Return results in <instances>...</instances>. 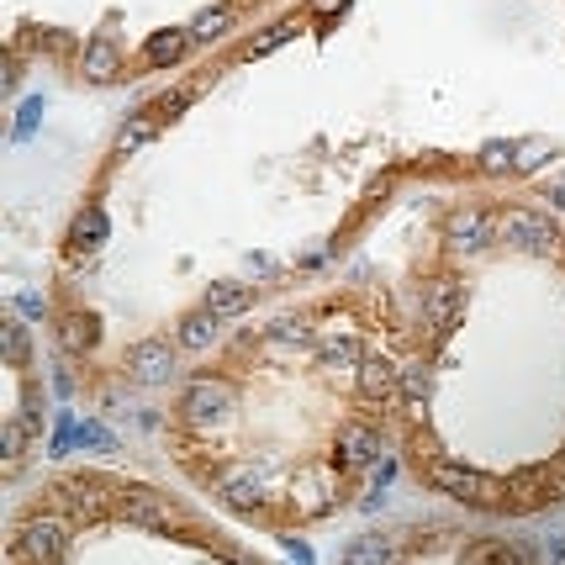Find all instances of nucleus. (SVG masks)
I'll list each match as a JSON object with an SVG mask.
<instances>
[{
	"label": "nucleus",
	"instance_id": "nucleus-1",
	"mask_svg": "<svg viewBox=\"0 0 565 565\" xmlns=\"http://www.w3.org/2000/svg\"><path fill=\"white\" fill-rule=\"evenodd\" d=\"M64 544H69V529L53 513H37L27 518L11 539V560L16 565H59L64 560Z\"/></svg>",
	"mask_w": 565,
	"mask_h": 565
},
{
	"label": "nucleus",
	"instance_id": "nucleus-2",
	"mask_svg": "<svg viewBox=\"0 0 565 565\" xmlns=\"http://www.w3.org/2000/svg\"><path fill=\"white\" fill-rule=\"evenodd\" d=\"M497 238L507 243V249H518V254H550L560 243V228L550 217L529 212V206H513V212L497 217Z\"/></svg>",
	"mask_w": 565,
	"mask_h": 565
},
{
	"label": "nucleus",
	"instance_id": "nucleus-3",
	"mask_svg": "<svg viewBox=\"0 0 565 565\" xmlns=\"http://www.w3.org/2000/svg\"><path fill=\"white\" fill-rule=\"evenodd\" d=\"M428 481L439 486V492H449V497L481 502V507H492V502L507 497V486H497L492 476H481V470H470V465H455V460H433L428 465Z\"/></svg>",
	"mask_w": 565,
	"mask_h": 565
},
{
	"label": "nucleus",
	"instance_id": "nucleus-4",
	"mask_svg": "<svg viewBox=\"0 0 565 565\" xmlns=\"http://www.w3.org/2000/svg\"><path fill=\"white\" fill-rule=\"evenodd\" d=\"M233 412V386L228 381H212V375H201L180 391V418L196 423V428H212Z\"/></svg>",
	"mask_w": 565,
	"mask_h": 565
},
{
	"label": "nucleus",
	"instance_id": "nucleus-5",
	"mask_svg": "<svg viewBox=\"0 0 565 565\" xmlns=\"http://www.w3.org/2000/svg\"><path fill=\"white\" fill-rule=\"evenodd\" d=\"M122 370L133 375V381H143V386H164V381H175L180 375L169 338H138V344L122 354Z\"/></svg>",
	"mask_w": 565,
	"mask_h": 565
},
{
	"label": "nucleus",
	"instance_id": "nucleus-6",
	"mask_svg": "<svg viewBox=\"0 0 565 565\" xmlns=\"http://www.w3.org/2000/svg\"><path fill=\"white\" fill-rule=\"evenodd\" d=\"M444 238H449V249L481 254V249H492V238H497V217H492V212H481V206H465V212H449V222H444Z\"/></svg>",
	"mask_w": 565,
	"mask_h": 565
},
{
	"label": "nucleus",
	"instance_id": "nucleus-7",
	"mask_svg": "<svg viewBox=\"0 0 565 565\" xmlns=\"http://www.w3.org/2000/svg\"><path fill=\"white\" fill-rule=\"evenodd\" d=\"M354 381H360V397L375 402V407H386V402L402 397V370L391 360H381V354H365V360L354 365Z\"/></svg>",
	"mask_w": 565,
	"mask_h": 565
},
{
	"label": "nucleus",
	"instance_id": "nucleus-8",
	"mask_svg": "<svg viewBox=\"0 0 565 565\" xmlns=\"http://www.w3.org/2000/svg\"><path fill=\"white\" fill-rule=\"evenodd\" d=\"M460 307H465V291L455 286V280H433L428 296H423V323L433 333H449L455 328V317H460Z\"/></svg>",
	"mask_w": 565,
	"mask_h": 565
},
{
	"label": "nucleus",
	"instance_id": "nucleus-9",
	"mask_svg": "<svg viewBox=\"0 0 565 565\" xmlns=\"http://www.w3.org/2000/svg\"><path fill=\"white\" fill-rule=\"evenodd\" d=\"M106 238H111V222H106V212H101V206H85V212L74 217V228H69V259L80 265V259H90V254H96Z\"/></svg>",
	"mask_w": 565,
	"mask_h": 565
},
{
	"label": "nucleus",
	"instance_id": "nucleus-10",
	"mask_svg": "<svg viewBox=\"0 0 565 565\" xmlns=\"http://www.w3.org/2000/svg\"><path fill=\"white\" fill-rule=\"evenodd\" d=\"M122 518L138 523V529H175V507H169V497H154V492H127L122 497Z\"/></svg>",
	"mask_w": 565,
	"mask_h": 565
},
{
	"label": "nucleus",
	"instance_id": "nucleus-11",
	"mask_svg": "<svg viewBox=\"0 0 565 565\" xmlns=\"http://www.w3.org/2000/svg\"><path fill=\"white\" fill-rule=\"evenodd\" d=\"M101 492H106V486H101L96 476H69V481L53 486V497H59L69 513H80V518H96V513H101V502H106Z\"/></svg>",
	"mask_w": 565,
	"mask_h": 565
},
{
	"label": "nucleus",
	"instance_id": "nucleus-12",
	"mask_svg": "<svg viewBox=\"0 0 565 565\" xmlns=\"http://www.w3.org/2000/svg\"><path fill=\"white\" fill-rule=\"evenodd\" d=\"M381 455V433L365 428V423H344L338 428V460L344 465H370Z\"/></svg>",
	"mask_w": 565,
	"mask_h": 565
},
{
	"label": "nucleus",
	"instance_id": "nucleus-13",
	"mask_svg": "<svg viewBox=\"0 0 565 565\" xmlns=\"http://www.w3.org/2000/svg\"><path fill=\"white\" fill-rule=\"evenodd\" d=\"M80 69L90 74V80H117V74H122V48L111 43V37H96V43H85Z\"/></svg>",
	"mask_w": 565,
	"mask_h": 565
},
{
	"label": "nucleus",
	"instance_id": "nucleus-14",
	"mask_svg": "<svg viewBox=\"0 0 565 565\" xmlns=\"http://www.w3.org/2000/svg\"><path fill=\"white\" fill-rule=\"evenodd\" d=\"M254 301V286H238V280H228V286H212L206 291V312L217 317V323H228V317H243Z\"/></svg>",
	"mask_w": 565,
	"mask_h": 565
},
{
	"label": "nucleus",
	"instance_id": "nucleus-15",
	"mask_svg": "<svg viewBox=\"0 0 565 565\" xmlns=\"http://www.w3.org/2000/svg\"><path fill=\"white\" fill-rule=\"evenodd\" d=\"M217 492L228 497V507H238V513H254V507L265 502V497H259V481L249 476V470H222V476H217Z\"/></svg>",
	"mask_w": 565,
	"mask_h": 565
},
{
	"label": "nucleus",
	"instance_id": "nucleus-16",
	"mask_svg": "<svg viewBox=\"0 0 565 565\" xmlns=\"http://www.w3.org/2000/svg\"><path fill=\"white\" fill-rule=\"evenodd\" d=\"M470 565H539V555L518 539H492L481 550H470Z\"/></svg>",
	"mask_w": 565,
	"mask_h": 565
},
{
	"label": "nucleus",
	"instance_id": "nucleus-17",
	"mask_svg": "<svg viewBox=\"0 0 565 565\" xmlns=\"http://www.w3.org/2000/svg\"><path fill=\"white\" fill-rule=\"evenodd\" d=\"M159 117H154V111H138V117H127L122 122V133H117V154L127 159V154H138V148H148V143H154L159 138Z\"/></svg>",
	"mask_w": 565,
	"mask_h": 565
},
{
	"label": "nucleus",
	"instance_id": "nucleus-18",
	"mask_svg": "<svg viewBox=\"0 0 565 565\" xmlns=\"http://www.w3.org/2000/svg\"><path fill=\"white\" fill-rule=\"evenodd\" d=\"M59 344H64L69 354H90V349H96V317L64 312V317H59Z\"/></svg>",
	"mask_w": 565,
	"mask_h": 565
},
{
	"label": "nucleus",
	"instance_id": "nucleus-19",
	"mask_svg": "<svg viewBox=\"0 0 565 565\" xmlns=\"http://www.w3.org/2000/svg\"><path fill=\"white\" fill-rule=\"evenodd\" d=\"M191 53V32H154L143 48V64H180Z\"/></svg>",
	"mask_w": 565,
	"mask_h": 565
},
{
	"label": "nucleus",
	"instance_id": "nucleus-20",
	"mask_svg": "<svg viewBox=\"0 0 565 565\" xmlns=\"http://www.w3.org/2000/svg\"><path fill=\"white\" fill-rule=\"evenodd\" d=\"M201 90H206V74H201V80H185V85H175V90H164V96H159L154 106H148V111H154L159 122H169V117H180V111L191 106V101L201 96Z\"/></svg>",
	"mask_w": 565,
	"mask_h": 565
},
{
	"label": "nucleus",
	"instance_id": "nucleus-21",
	"mask_svg": "<svg viewBox=\"0 0 565 565\" xmlns=\"http://www.w3.org/2000/svg\"><path fill=\"white\" fill-rule=\"evenodd\" d=\"M212 338H217V317L201 307V312H191V317H185V323H180L175 344H180V349H206V344H212Z\"/></svg>",
	"mask_w": 565,
	"mask_h": 565
},
{
	"label": "nucleus",
	"instance_id": "nucleus-22",
	"mask_svg": "<svg viewBox=\"0 0 565 565\" xmlns=\"http://www.w3.org/2000/svg\"><path fill=\"white\" fill-rule=\"evenodd\" d=\"M433 381H439V370H433L428 360L402 365V397H407V402H428V397H433Z\"/></svg>",
	"mask_w": 565,
	"mask_h": 565
},
{
	"label": "nucleus",
	"instance_id": "nucleus-23",
	"mask_svg": "<svg viewBox=\"0 0 565 565\" xmlns=\"http://www.w3.org/2000/svg\"><path fill=\"white\" fill-rule=\"evenodd\" d=\"M518 154H523V143L497 138V143H486L481 154H476V164L486 169V175H502V169H518Z\"/></svg>",
	"mask_w": 565,
	"mask_h": 565
},
{
	"label": "nucleus",
	"instance_id": "nucleus-24",
	"mask_svg": "<svg viewBox=\"0 0 565 565\" xmlns=\"http://www.w3.org/2000/svg\"><path fill=\"white\" fill-rule=\"evenodd\" d=\"M228 27H233V11L217 6V11H201L185 32H191V43H217V37H228Z\"/></svg>",
	"mask_w": 565,
	"mask_h": 565
},
{
	"label": "nucleus",
	"instance_id": "nucleus-25",
	"mask_svg": "<svg viewBox=\"0 0 565 565\" xmlns=\"http://www.w3.org/2000/svg\"><path fill=\"white\" fill-rule=\"evenodd\" d=\"M291 37H296V22H275V27H265L259 37H249L238 53H243V59H265V53H275L280 43H291Z\"/></svg>",
	"mask_w": 565,
	"mask_h": 565
},
{
	"label": "nucleus",
	"instance_id": "nucleus-26",
	"mask_svg": "<svg viewBox=\"0 0 565 565\" xmlns=\"http://www.w3.org/2000/svg\"><path fill=\"white\" fill-rule=\"evenodd\" d=\"M344 565H391V544L375 539V534H365V539H354L349 550H344Z\"/></svg>",
	"mask_w": 565,
	"mask_h": 565
},
{
	"label": "nucleus",
	"instance_id": "nucleus-27",
	"mask_svg": "<svg viewBox=\"0 0 565 565\" xmlns=\"http://www.w3.org/2000/svg\"><path fill=\"white\" fill-rule=\"evenodd\" d=\"M365 354H360V344H354V338H328L323 344V365L328 370H349V365H360Z\"/></svg>",
	"mask_w": 565,
	"mask_h": 565
},
{
	"label": "nucleus",
	"instance_id": "nucleus-28",
	"mask_svg": "<svg viewBox=\"0 0 565 565\" xmlns=\"http://www.w3.org/2000/svg\"><path fill=\"white\" fill-rule=\"evenodd\" d=\"M69 444H80V449H111V433L101 423H69Z\"/></svg>",
	"mask_w": 565,
	"mask_h": 565
},
{
	"label": "nucleus",
	"instance_id": "nucleus-29",
	"mask_svg": "<svg viewBox=\"0 0 565 565\" xmlns=\"http://www.w3.org/2000/svg\"><path fill=\"white\" fill-rule=\"evenodd\" d=\"M6 360L11 365L27 360V323H16V317H6Z\"/></svg>",
	"mask_w": 565,
	"mask_h": 565
},
{
	"label": "nucleus",
	"instance_id": "nucleus-30",
	"mask_svg": "<svg viewBox=\"0 0 565 565\" xmlns=\"http://www.w3.org/2000/svg\"><path fill=\"white\" fill-rule=\"evenodd\" d=\"M37 117H43V96H32L27 106H22V117H16V143H22V138H32V127H37Z\"/></svg>",
	"mask_w": 565,
	"mask_h": 565
},
{
	"label": "nucleus",
	"instance_id": "nucleus-31",
	"mask_svg": "<svg viewBox=\"0 0 565 565\" xmlns=\"http://www.w3.org/2000/svg\"><path fill=\"white\" fill-rule=\"evenodd\" d=\"M270 333H275V338H286V344H307V338H312V328L301 323V317H280V323H275Z\"/></svg>",
	"mask_w": 565,
	"mask_h": 565
},
{
	"label": "nucleus",
	"instance_id": "nucleus-32",
	"mask_svg": "<svg viewBox=\"0 0 565 565\" xmlns=\"http://www.w3.org/2000/svg\"><path fill=\"white\" fill-rule=\"evenodd\" d=\"M544 159H550V148H544V143H529V148H523V159H518V169H539Z\"/></svg>",
	"mask_w": 565,
	"mask_h": 565
},
{
	"label": "nucleus",
	"instance_id": "nucleus-33",
	"mask_svg": "<svg viewBox=\"0 0 565 565\" xmlns=\"http://www.w3.org/2000/svg\"><path fill=\"white\" fill-rule=\"evenodd\" d=\"M16 307H22V312H32V317H43V296L22 291V296H16Z\"/></svg>",
	"mask_w": 565,
	"mask_h": 565
},
{
	"label": "nucleus",
	"instance_id": "nucleus-34",
	"mask_svg": "<svg viewBox=\"0 0 565 565\" xmlns=\"http://www.w3.org/2000/svg\"><path fill=\"white\" fill-rule=\"evenodd\" d=\"M349 0H312V16H333V11H344Z\"/></svg>",
	"mask_w": 565,
	"mask_h": 565
},
{
	"label": "nucleus",
	"instance_id": "nucleus-35",
	"mask_svg": "<svg viewBox=\"0 0 565 565\" xmlns=\"http://www.w3.org/2000/svg\"><path fill=\"white\" fill-rule=\"evenodd\" d=\"M233 565H259V560H249V555H233Z\"/></svg>",
	"mask_w": 565,
	"mask_h": 565
}]
</instances>
